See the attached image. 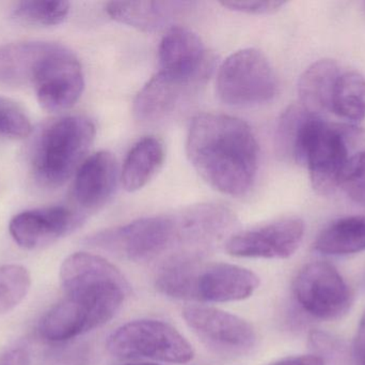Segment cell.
Returning a JSON list of instances; mask_svg holds the SVG:
<instances>
[{"label":"cell","mask_w":365,"mask_h":365,"mask_svg":"<svg viewBox=\"0 0 365 365\" xmlns=\"http://www.w3.org/2000/svg\"><path fill=\"white\" fill-rule=\"evenodd\" d=\"M186 151L197 174L223 194L242 196L255 184L259 144L252 129L240 118L212 113L195 116Z\"/></svg>","instance_id":"obj_1"},{"label":"cell","mask_w":365,"mask_h":365,"mask_svg":"<svg viewBox=\"0 0 365 365\" xmlns=\"http://www.w3.org/2000/svg\"><path fill=\"white\" fill-rule=\"evenodd\" d=\"M160 293L197 304H222L247 299L259 289L255 272L240 266L205 261L203 257L165 259L155 278Z\"/></svg>","instance_id":"obj_2"},{"label":"cell","mask_w":365,"mask_h":365,"mask_svg":"<svg viewBox=\"0 0 365 365\" xmlns=\"http://www.w3.org/2000/svg\"><path fill=\"white\" fill-rule=\"evenodd\" d=\"M96 137V126L81 115L63 116L43 126L30 149V167L45 188L63 186L85 162Z\"/></svg>","instance_id":"obj_3"},{"label":"cell","mask_w":365,"mask_h":365,"mask_svg":"<svg viewBox=\"0 0 365 365\" xmlns=\"http://www.w3.org/2000/svg\"><path fill=\"white\" fill-rule=\"evenodd\" d=\"M351 128L332 126L306 111L298 124L289 158L306 165L311 184L317 194H334L349 163L347 134Z\"/></svg>","instance_id":"obj_4"},{"label":"cell","mask_w":365,"mask_h":365,"mask_svg":"<svg viewBox=\"0 0 365 365\" xmlns=\"http://www.w3.org/2000/svg\"><path fill=\"white\" fill-rule=\"evenodd\" d=\"M87 244L130 261H151L186 253V233L182 211L147 216L90 236ZM167 257V259H168Z\"/></svg>","instance_id":"obj_5"},{"label":"cell","mask_w":365,"mask_h":365,"mask_svg":"<svg viewBox=\"0 0 365 365\" xmlns=\"http://www.w3.org/2000/svg\"><path fill=\"white\" fill-rule=\"evenodd\" d=\"M60 281L66 297L111 321L130 293L124 274L98 255L77 252L62 264Z\"/></svg>","instance_id":"obj_6"},{"label":"cell","mask_w":365,"mask_h":365,"mask_svg":"<svg viewBox=\"0 0 365 365\" xmlns=\"http://www.w3.org/2000/svg\"><path fill=\"white\" fill-rule=\"evenodd\" d=\"M107 349L120 359H150L186 364L195 357L190 343L169 324L138 319L118 328L107 340Z\"/></svg>","instance_id":"obj_7"},{"label":"cell","mask_w":365,"mask_h":365,"mask_svg":"<svg viewBox=\"0 0 365 365\" xmlns=\"http://www.w3.org/2000/svg\"><path fill=\"white\" fill-rule=\"evenodd\" d=\"M216 90L225 104L250 107L276 96L278 81L263 53L245 49L232 54L219 68Z\"/></svg>","instance_id":"obj_8"},{"label":"cell","mask_w":365,"mask_h":365,"mask_svg":"<svg viewBox=\"0 0 365 365\" xmlns=\"http://www.w3.org/2000/svg\"><path fill=\"white\" fill-rule=\"evenodd\" d=\"M73 51L45 41H24L0 45V85L30 87L46 85Z\"/></svg>","instance_id":"obj_9"},{"label":"cell","mask_w":365,"mask_h":365,"mask_svg":"<svg viewBox=\"0 0 365 365\" xmlns=\"http://www.w3.org/2000/svg\"><path fill=\"white\" fill-rule=\"evenodd\" d=\"M182 316L202 343L217 355L245 357L257 349V331L242 317L203 304L184 306Z\"/></svg>","instance_id":"obj_10"},{"label":"cell","mask_w":365,"mask_h":365,"mask_svg":"<svg viewBox=\"0 0 365 365\" xmlns=\"http://www.w3.org/2000/svg\"><path fill=\"white\" fill-rule=\"evenodd\" d=\"M298 304L317 319L334 321L346 314L353 294L338 270L326 261L307 264L294 279Z\"/></svg>","instance_id":"obj_11"},{"label":"cell","mask_w":365,"mask_h":365,"mask_svg":"<svg viewBox=\"0 0 365 365\" xmlns=\"http://www.w3.org/2000/svg\"><path fill=\"white\" fill-rule=\"evenodd\" d=\"M304 235V221L281 219L233 234L225 242V250L232 256L245 259H287L299 248Z\"/></svg>","instance_id":"obj_12"},{"label":"cell","mask_w":365,"mask_h":365,"mask_svg":"<svg viewBox=\"0 0 365 365\" xmlns=\"http://www.w3.org/2000/svg\"><path fill=\"white\" fill-rule=\"evenodd\" d=\"M85 221V214L66 206L26 210L13 216L9 231L26 250L45 248L73 233Z\"/></svg>","instance_id":"obj_13"},{"label":"cell","mask_w":365,"mask_h":365,"mask_svg":"<svg viewBox=\"0 0 365 365\" xmlns=\"http://www.w3.org/2000/svg\"><path fill=\"white\" fill-rule=\"evenodd\" d=\"M160 70L200 87L212 71V60L201 39L184 27H171L160 45Z\"/></svg>","instance_id":"obj_14"},{"label":"cell","mask_w":365,"mask_h":365,"mask_svg":"<svg viewBox=\"0 0 365 365\" xmlns=\"http://www.w3.org/2000/svg\"><path fill=\"white\" fill-rule=\"evenodd\" d=\"M118 182V166L115 156L100 151L86 159L76 171L73 197L78 211L93 212L108 203Z\"/></svg>","instance_id":"obj_15"},{"label":"cell","mask_w":365,"mask_h":365,"mask_svg":"<svg viewBox=\"0 0 365 365\" xmlns=\"http://www.w3.org/2000/svg\"><path fill=\"white\" fill-rule=\"evenodd\" d=\"M197 88L158 71L137 94L133 109L135 117L145 124L164 121L173 116Z\"/></svg>","instance_id":"obj_16"},{"label":"cell","mask_w":365,"mask_h":365,"mask_svg":"<svg viewBox=\"0 0 365 365\" xmlns=\"http://www.w3.org/2000/svg\"><path fill=\"white\" fill-rule=\"evenodd\" d=\"M108 323L96 311L64 297L41 319L38 332L46 341L62 343L83 336Z\"/></svg>","instance_id":"obj_17"},{"label":"cell","mask_w":365,"mask_h":365,"mask_svg":"<svg viewBox=\"0 0 365 365\" xmlns=\"http://www.w3.org/2000/svg\"><path fill=\"white\" fill-rule=\"evenodd\" d=\"M191 4L185 1H111L105 10L119 23L141 31L155 32L170 25Z\"/></svg>","instance_id":"obj_18"},{"label":"cell","mask_w":365,"mask_h":365,"mask_svg":"<svg viewBox=\"0 0 365 365\" xmlns=\"http://www.w3.org/2000/svg\"><path fill=\"white\" fill-rule=\"evenodd\" d=\"M334 60L322 59L311 64L298 81V96L304 109L313 115L331 111L334 88L340 76Z\"/></svg>","instance_id":"obj_19"},{"label":"cell","mask_w":365,"mask_h":365,"mask_svg":"<svg viewBox=\"0 0 365 365\" xmlns=\"http://www.w3.org/2000/svg\"><path fill=\"white\" fill-rule=\"evenodd\" d=\"M164 144L153 136L135 144L124 161L121 180L128 192H135L147 186L164 164Z\"/></svg>","instance_id":"obj_20"},{"label":"cell","mask_w":365,"mask_h":365,"mask_svg":"<svg viewBox=\"0 0 365 365\" xmlns=\"http://www.w3.org/2000/svg\"><path fill=\"white\" fill-rule=\"evenodd\" d=\"M314 250L327 255L362 252L365 250V216H349L331 223L315 240Z\"/></svg>","instance_id":"obj_21"},{"label":"cell","mask_w":365,"mask_h":365,"mask_svg":"<svg viewBox=\"0 0 365 365\" xmlns=\"http://www.w3.org/2000/svg\"><path fill=\"white\" fill-rule=\"evenodd\" d=\"M331 111L349 121L365 119V76L351 71L340 74L334 88Z\"/></svg>","instance_id":"obj_22"},{"label":"cell","mask_w":365,"mask_h":365,"mask_svg":"<svg viewBox=\"0 0 365 365\" xmlns=\"http://www.w3.org/2000/svg\"><path fill=\"white\" fill-rule=\"evenodd\" d=\"M71 4L62 0H26L17 2L13 16L31 25L56 26L66 21Z\"/></svg>","instance_id":"obj_23"},{"label":"cell","mask_w":365,"mask_h":365,"mask_svg":"<svg viewBox=\"0 0 365 365\" xmlns=\"http://www.w3.org/2000/svg\"><path fill=\"white\" fill-rule=\"evenodd\" d=\"M31 276L23 266H0V315L14 310L27 296Z\"/></svg>","instance_id":"obj_24"},{"label":"cell","mask_w":365,"mask_h":365,"mask_svg":"<svg viewBox=\"0 0 365 365\" xmlns=\"http://www.w3.org/2000/svg\"><path fill=\"white\" fill-rule=\"evenodd\" d=\"M32 133L31 122L14 103L0 98V136L21 139Z\"/></svg>","instance_id":"obj_25"},{"label":"cell","mask_w":365,"mask_h":365,"mask_svg":"<svg viewBox=\"0 0 365 365\" xmlns=\"http://www.w3.org/2000/svg\"><path fill=\"white\" fill-rule=\"evenodd\" d=\"M340 186L351 201L365 206V150L351 156Z\"/></svg>","instance_id":"obj_26"},{"label":"cell","mask_w":365,"mask_h":365,"mask_svg":"<svg viewBox=\"0 0 365 365\" xmlns=\"http://www.w3.org/2000/svg\"><path fill=\"white\" fill-rule=\"evenodd\" d=\"M285 1H277V0H247V1H222L225 8L230 10L237 11V12L248 13V14H270L280 10Z\"/></svg>","instance_id":"obj_27"},{"label":"cell","mask_w":365,"mask_h":365,"mask_svg":"<svg viewBox=\"0 0 365 365\" xmlns=\"http://www.w3.org/2000/svg\"><path fill=\"white\" fill-rule=\"evenodd\" d=\"M0 365H31L29 351L23 347L11 349L2 357Z\"/></svg>","instance_id":"obj_28"},{"label":"cell","mask_w":365,"mask_h":365,"mask_svg":"<svg viewBox=\"0 0 365 365\" xmlns=\"http://www.w3.org/2000/svg\"><path fill=\"white\" fill-rule=\"evenodd\" d=\"M269 365H325V364L319 356L304 355L284 358Z\"/></svg>","instance_id":"obj_29"},{"label":"cell","mask_w":365,"mask_h":365,"mask_svg":"<svg viewBox=\"0 0 365 365\" xmlns=\"http://www.w3.org/2000/svg\"><path fill=\"white\" fill-rule=\"evenodd\" d=\"M355 356L360 364L365 365V312L360 321L357 336H356Z\"/></svg>","instance_id":"obj_30"},{"label":"cell","mask_w":365,"mask_h":365,"mask_svg":"<svg viewBox=\"0 0 365 365\" xmlns=\"http://www.w3.org/2000/svg\"><path fill=\"white\" fill-rule=\"evenodd\" d=\"M125 365H160L156 364H148V362H141V364H128Z\"/></svg>","instance_id":"obj_31"}]
</instances>
